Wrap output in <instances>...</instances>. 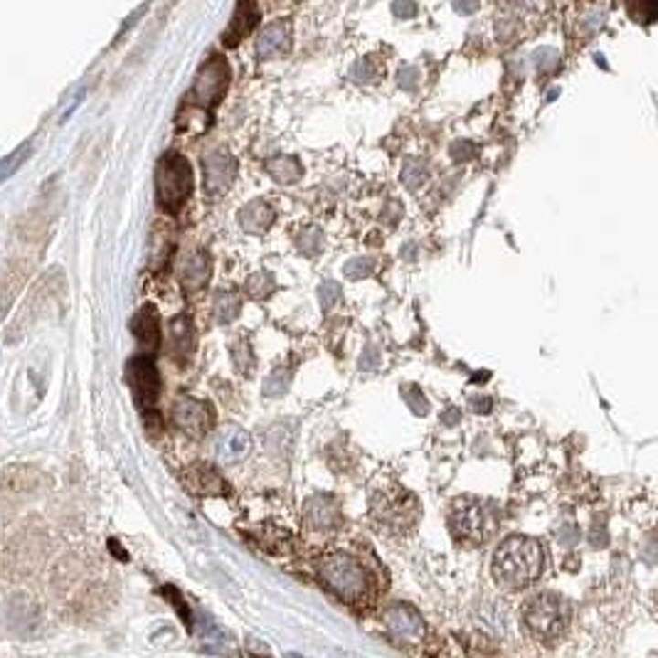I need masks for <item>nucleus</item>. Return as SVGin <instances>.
<instances>
[{
    "label": "nucleus",
    "instance_id": "nucleus-1",
    "mask_svg": "<svg viewBox=\"0 0 658 658\" xmlns=\"http://www.w3.org/2000/svg\"><path fill=\"white\" fill-rule=\"evenodd\" d=\"M543 547L533 537H508L494 555V578L504 587L520 589L533 585L543 572Z\"/></svg>",
    "mask_w": 658,
    "mask_h": 658
},
{
    "label": "nucleus",
    "instance_id": "nucleus-2",
    "mask_svg": "<svg viewBox=\"0 0 658 658\" xmlns=\"http://www.w3.org/2000/svg\"><path fill=\"white\" fill-rule=\"evenodd\" d=\"M318 579L343 601H363L370 589V579L363 565L348 555H331L318 565Z\"/></svg>",
    "mask_w": 658,
    "mask_h": 658
},
{
    "label": "nucleus",
    "instance_id": "nucleus-3",
    "mask_svg": "<svg viewBox=\"0 0 658 658\" xmlns=\"http://www.w3.org/2000/svg\"><path fill=\"white\" fill-rule=\"evenodd\" d=\"M193 190L190 163L180 154H165L155 168V197L165 212H178Z\"/></svg>",
    "mask_w": 658,
    "mask_h": 658
},
{
    "label": "nucleus",
    "instance_id": "nucleus-4",
    "mask_svg": "<svg viewBox=\"0 0 658 658\" xmlns=\"http://www.w3.org/2000/svg\"><path fill=\"white\" fill-rule=\"evenodd\" d=\"M451 530L459 537H466L472 543H486L488 537L496 533V511L479 498H459L451 505V515H449Z\"/></svg>",
    "mask_w": 658,
    "mask_h": 658
},
{
    "label": "nucleus",
    "instance_id": "nucleus-5",
    "mask_svg": "<svg viewBox=\"0 0 658 658\" xmlns=\"http://www.w3.org/2000/svg\"><path fill=\"white\" fill-rule=\"evenodd\" d=\"M523 617H525V626L530 629V634L550 642V639L560 636L562 631L568 629L569 607L568 601L557 597V594L543 592L536 594V597L525 604Z\"/></svg>",
    "mask_w": 658,
    "mask_h": 658
},
{
    "label": "nucleus",
    "instance_id": "nucleus-6",
    "mask_svg": "<svg viewBox=\"0 0 658 658\" xmlns=\"http://www.w3.org/2000/svg\"><path fill=\"white\" fill-rule=\"evenodd\" d=\"M229 84V65L228 59L212 55L196 77V84L187 94V106H196L200 111H212L222 101Z\"/></svg>",
    "mask_w": 658,
    "mask_h": 658
},
{
    "label": "nucleus",
    "instance_id": "nucleus-7",
    "mask_svg": "<svg viewBox=\"0 0 658 658\" xmlns=\"http://www.w3.org/2000/svg\"><path fill=\"white\" fill-rule=\"evenodd\" d=\"M373 513L375 518L390 528H409V525H415L419 508H417L415 496H409L399 488H390V491H380L373 498Z\"/></svg>",
    "mask_w": 658,
    "mask_h": 658
},
{
    "label": "nucleus",
    "instance_id": "nucleus-8",
    "mask_svg": "<svg viewBox=\"0 0 658 658\" xmlns=\"http://www.w3.org/2000/svg\"><path fill=\"white\" fill-rule=\"evenodd\" d=\"M126 380H129L131 390L139 399V405L146 407V409H154L155 402H158V395H161V375H158L154 358L151 356H139V358L129 360Z\"/></svg>",
    "mask_w": 658,
    "mask_h": 658
},
{
    "label": "nucleus",
    "instance_id": "nucleus-9",
    "mask_svg": "<svg viewBox=\"0 0 658 658\" xmlns=\"http://www.w3.org/2000/svg\"><path fill=\"white\" fill-rule=\"evenodd\" d=\"M173 422L190 437H203L212 424V409L193 398H180L173 405Z\"/></svg>",
    "mask_w": 658,
    "mask_h": 658
},
{
    "label": "nucleus",
    "instance_id": "nucleus-10",
    "mask_svg": "<svg viewBox=\"0 0 658 658\" xmlns=\"http://www.w3.org/2000/svg\"><path fill=\"white\" fill-rule=\"evenodd\" d=\"M385 626L398 642H419L424 634L422 617L409 604H392L390 610L385 611Z\"/></svg>",
    "mask_w": 658,
    "mask_h": 658
},
{
    "label": "nucleus",
    "instance_id": "nucleus-11",
    "mask_svg": "<svg viewBox=\"0 0 658 658\" xmlns=\"http://www.w3.org/2000/svg\"><path fill=\"white\" fill-rule=\"evenodd\" d=\"M203 175H205V190L210 196L225 193L237 175V161L228 151H215L203 161Z\"/></svg>",
    "mask_w": 658,
    "mask_h": 658
},
{
    "label": "nucleus",
    "instance_id": "nucleus-12",
    "mask_svg": "<svg viewBox=\"0 0 658 658\" xmlns=\"http://www.w3.org/2000/svg\"><path fill=\"white\" fill-rule=\"evenodd\" d=\"M27 277H30V264L27 261H16V264H10L0 274V321L8 316V311L13 309V303H16L20 292H23Z\"/></svg>",
    "mask_w": 658,
    "mask_h": 658
},
{
    "label": "nucleus",
    "instance_id": "nucleus-13",
    "mask_svg": "<svg viewBox=\"0 0 658 658\" xmlns=\"http://www.w3.org/2000/svg\"><path fill=\"white\" fill-rule=\"evenodd\" d=\"M257 23H260V5H257V0H239L235 16L229 20L228 33L222 35V42L229 45V48H235L237 42H242L247 35L252 33Z\"/></svg>",
    "mask_w": 658,
    "mask_h": 658
},
{
    "label": "nucleus",
    "instance_id": "nucleus-14",
    "mask_svg": "<svg viewBox=\"0 0 658 658\" xmlns=\"http://www.w3.org/2000/svg\"><path fill=\"white\" fill-rule=\"evenodd\" d=\"M252 449V439L239 427H228L219 431L218 444H215V454L222 463H237L242 462L244 456Z\"/></svg>",
    "mask_w": 658,
    "mask_h": 658
},
{
    "label": "nucleus",
    "instance_id": "nucleus-15",
    "mask_svg": "<svg viewBox=\"0 0 658 658\" xmlns=\"http://www.w3.org/2000/svg\"><path fill=\"white\" fill-rule=\"evenodd\" d=\"M292 49V27L286 23H271L261 30L260 40H257V55L260 59H274L284 58Z\"/></svg>",
    "mask_w": 658,
    "mask_h": 658
},
{
    "label": "nucleus",
    "instance_id": "nucleus-16",
    "mask_svg": "<svg viewBox=\"0 0 658 658\" xmlns=\"http://www.w3.org/2000/svg\"><path fill=\"white\" fill-rule=\"evenodd\" d=\"M131 331H133L136 341L146 350L158 348L161 345V318H158V311L154 306H143L131 321Z\"/></svg>",
    "mask_w": 658,
    "mask_h": 658
},
{
    "label": "nucleus",
    "instance_id": "nucleus-17",
    "mask_svg": "<svg viewBox=\"0 0 658 658\" xmlns=\"http://www.w3.org/2000/svg\"><path fill=\"white\" fill-rule=\"evenodd\" d=\"M180 279H183V289H186V292L203 289L205 281L210 279V257H207L203 249H193V252L183 260Z\"/></svg>",
    "mask_w": 658,
    "mask_h": 658
},
{
    "label": "nucleus",
    "instance_id": "nucleus-18",
    "mask_svg": "<svg viewBox=\"0 0 658 658\" xmlns=\"http://www.w3.org/2000/svg\"><path fill=\"white\" fill-rule=\"evenodd\" d=\"M186 479L187 486L197 491V494H205V496H225L228 494V483L222 481V476L212 466H205V463L193 466L186 473Z\"/></svg>",
    "mask_w": 658,
    "mask_h": 658
},
{
    "label": "nucleus",
    "instance_id": "nucleus-19",
    "mask_svg": "<svg viewBox=\"0 0 658 658\" xmlns=\"http://www.w3.org/2000/svg\"><path fill=\"white\" fill-rule=\"evenodd\" d=\"M338 520H341V513H338V505H335L334 498H311L309 505H306V523H309L313 530L335 528Z\"/></svg>",
    "mask_w": 658,
    "mask_h": 658
},
{
    "label": "nucleus",
    "instance_id": "nucleus-20",
    "mask_svg": "<svg viewBox=\"0 0 658 658\" xmlns=\"http://www.w3.org/2000/svg\"><path fill=\"white\" fill-rule=\"evenodd\" d=\"M274 218H277V212L269 203L264 200H254L239 212V225H242L247 232H254V235H260V232H267L271 225H274Z\"/></svg>",
    "mask_w": 658,
    "mask_h": 658
},
{
    "label": "nucleus",
    "instance_id": "nucleus-21",
    "mask_svg": "<svg viewBox=\"0 0 658 658\" xmlns=\"http://www.w3.org/2000/svg\"><path fill=\"white\" fill-rule=\"evenodd\" d=\"M196 348V331H193V324L190 318L180 316L171 324V350L173 356L178 358H187L190 353Z\"/></svg>",
    "mask_w": 658,
    "mask_h": 658
},
{
    "label": "nucleus",
    "instance_id": "nucleus-22",
    "mask_svg": "<svg viewBox=\"0 0 658 658\" xmlns=\"http://www.w3.org/2000/svg\"><path fill=\"white\" fill-rule=\"evenodd\" d=\"M267 173L277 183H284V186H292V183H299L301 175H303V168L301 163L292 155H279V158H271L267 163Z\"/></svg>",
    "mask_w": 658,
    "mask_h": 658
},
{
    "label": "nucleus",
    "instance_id": "nucleus-23",
    "mask_svg": "<svg viewBox=\"0 0 658 658\" xmlns=\"http://www.w3.org/2000/svg\"><path fill=\"white\" fill-rule=\"evenodd\" d=\"M242 311V301L235 292H219L215 296V321L218 324H232Z\"/></svg>",
    "mask_w": 658,
    "mask_h": 658
},
{
    "label": "nucleus",
    "instance_id": "nucleus-24",
    "mask_svg": "<svg viewBox=\"0 0 658 658\" xmlns=\"http://www.w3.org/2000/svg\"><path fill=\"white\" fill-rule=\"evenodd\" d=\"M626 10H629L634 23L651 25L656 20L658 0H626Z\"/></svg>",
    "mask_w": 658,
    "mask_h": 658
},
{
    "label": "nucleus",
    "instance_id": "nucleus-25",
    "mask_svg": "<svg viewBox=\"0 0 658 658\" xmlns=\"http://www.w3.org/2000/svg\"><path fill=\"white\" fill-rule=\"evenodd\" d=\"M232 360H235V367L242 375L254 373V353L247 338H237V341L232 343Z\"/></svg>",
    "mask_w": 658,
    "mask_h": 658
},
{
    "label": "nucleus",
    "instance_id": "nucleus-26",
    "mask_svg": "<svg viewBox=\"0 0 658 658\" xmlns=\"http://www.w3.org/2000/svg\"><path fill=\"white\" fill-rule=\"evenodd\" d=\"M292 375V367H279V370H274V373L269 375V380L264 382V398H281V395L289 390Z\"/></svg>",
    "mask_w": 658,
    "mask_h": 658
},
{
    "label": "nucleus",
    "instance_id": "nucleus-27",
    "mask_svg": "<svg viewBox=\"0 0 658 658\" xmlns=\"http://www.w3.org/2000/svg\"><path fill=\"white\" fill-rule=\"evenodd\" d=\"M274 289H277L274 279H271V274H264V271L254 274V277H249V281H247V292H249V296H254V299H267Z\"/></svg>",
    "mask_w": 658,
    "mask_h": 658
},
{
    "label": "nucleus",
    "instance_id": "nucleus-28",
    "mask_svg": "<svg viewBox=\"0 0 658 658\" xmlns=\"http://www.w3.org/2000/svg\"><path fill=\"white\" fill-rule=\"evenodd\" d=\"M299 247L303 254H318L324 249V235H321V229L318 228H306L301 232L299 237Z\"/></svg>",
    "mask_w": 658,
    "mask_h": 658
},
{
    "label": "nucleus",
    "instance_id": "nucleus-29",
    "mask_svg": "<svg viewBox=\"0 0 658 658\" xmlns=\"http://www.w3.org/2000/svg\"><path fill=\"white\" fill-rule=\"evenodd\" d=\"M375 269V261L370 257H358V260H350L345 267H343V274L353 281H358L363 277H370Z\"/></svg>",
    "mask_w": 658,
    "mask_h": 658
},
{
    "label": "nucleus",
    "instance_id": "nucleus-30",
    "mask_svg": "<svg viewBox=\"0 0 658 658\" xmlns=\"http://www.w3.org/2000/svg\"><path fill=\"white\" fill-rule=\"evenodd\" d=\"M424 180H427V168H424L422 163L409 161L405 168H402V183H405L409 190H417Z\"/></svg>",
    "mask_w": 658,
    "mask_h": 658
},
{
    "label": "nucleus",
    "instance_id": "nucleus-31",
    "mask_svg": "<svg viewBox=\"0 0 658 658\" xmlns=\"http://www.w3.org/2000/svg\"><path fill=\"white\" fill-rule=\"evenodd\" d=\"M318 296H321V306H324V311H331L335 306V303L341 301L343 289L338 284H335V281H331V279H328V281H324V284H321V289H318Z\"/></svg>",
    "mask_w": 658,
    "mask_h": 658
},
{
    "label": "nucleus",
    "instance_id": "nucleus-32",
    "mask_svg": "<svg viewBox=\"0 0 658 658\" xmlns=\"http://www.w3.org/2000/svg\"><path fill=\"white\" fill-rule=\"evenodd\" d=\"M25 158H27V151H23V154L17 151V154L10 155L8 161L0 163V183H3V180H5V178H10V175H13V173H16L17 168L23 165Z\"/></svg>",
    "mask_w": 658,
    "mask_h": 658
},
{
    "label": "nucleus",
    "instance_id": "nucleus-33",
    "mask_svg": "<svg viewBox=\"0 0 658 658\" xmlns=\"http://www.w3.org/2000/svg\"><path fill=\"white\" fill-rule=\"evenodd\" d=\"M405 398L409 399V407L415 409L417 415H424V412H427V399H424V395L419 392V387H415V385H412V387H405Z\"/></svg>",
    "mask_w": 658,
    "mask_h": 658
},
{
    "label": "nucleus",
    "instance_id": "nucleus-34",
    "mask_svg": "<svg viewBox=\"0 0 658 658\" xmlns=\"http://www.w3.org/2000/svg\"><path fill=\"white\" fill-rule=\"evenodd\" d=\"M417 77H419V69H417V67H407V69L399 72V87H405V90H415Z\"/></svg>",
    "mask_w": 658,
    "mask_h": 658
},
{
    "label": "nucleus",
    "instance_id": "nucleus-35",
    "mask_svg": "<svg viewBox=\"0 0 658 658\" xmlns=\"http://www.w3.org/2000/svg\"><path fill=\"white\" fill-rule=\"evenodd\" d=\"M377 363H380V353H377V350L375 348L363 350V356H360V367H363V370H375Z\"/></svg>",
    "mask_w": 658,
    "mask_h": 658
},
{
    "label": "nucleus",
    "instance_id": "nucleus-36",
    "mask_svg": "<svg viewBox=\"0 0 658 658\" xmlns=\"http://www.w3.org/2000/svg\"><path fill=\"white\" fill-rule=\"evenodd\" d=\"M353 77L358 81H373L375 80V69L370 67V59H366V62H360L358 67H356V72H353Z\"/></svg>",
    "mask_w": 658,
    "mask_h": 658
},
{
    "label": "nucleus",
    "instance_id": "nucleus-37",
    "mask_svg": "<svg viewBox=\"0 0 658 658\" xmlns=\"http://www.w3.org/2000/svg\"><path fill=\"white\" fill-rule=\"evenodd\" d=\"M392 10H395V16H402V17H412L417 13L415 3H409V0H395Z\"/></svg>",
    "mask_w": 658,
    "mask_h": 658
},
{
    "label": "nucleus",
    "instance_id": "nucleus-38",
    "mask_svg": "<svg viewBox=\"0 0 658 658\" xmlns=\"http://www.w3.org/2000/svg\"><path fill=\"white\" fill-rule=\"evenodd\" d=\"M454 5L459 13H463V16H472L473 10L479 8V0H456Z\"/></svg>",
    "mask_w": 658,
    "mask_h": 658
},
{
    "label": "nucleus",
    "instance_id": "nucleus-39",
    "mask_svg": "<svg viewBox=\"0 0 658 658\" xmlns=\"http://www.w3.org/2000/svg\"><path fill=\"white\" fill-rule=\"evenodd\" d=\"M473 412H483V415H486V412H491V399H488V398H483V399H481V398H476V399H473Z\"/></svg>",
    "mask_w": 658,
    "mask_h": 658
},
{
    "label": "nucleus",
    "instance_id": "nucleus-40",
    "mask_svg": "<svg viewBox=\"0 0 658 658\" xmlns=\"http://www.w3.org/2000/svg\"><path fill=\"white\" fill-rule=\"evenodd\" d=\"M456 417H459V412H456V409H449L447 417H444V419H447V424H454Z\"/></svg>",
    "mask_w": 658,
    "mask_h": 658
}]
</instances>
